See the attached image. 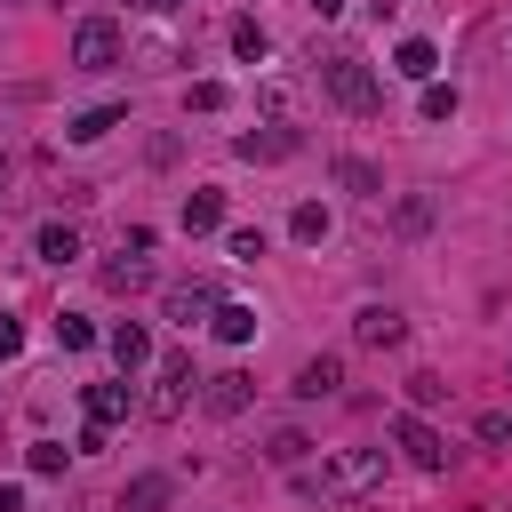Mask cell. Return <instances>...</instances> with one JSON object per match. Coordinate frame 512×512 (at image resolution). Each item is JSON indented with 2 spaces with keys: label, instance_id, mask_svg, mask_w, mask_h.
Segmentation results:
<instances>
[{
  "label": "cell",
  "instance_id": "836d02e7",
  "mask_svg": "<svg viewBox=\"0 0 512 512\" xmlns=\"http://www.w3.org/2000/svg\"><path fill=\"white\" fill-rule=\"evenodd\" d=\"M0 512H24V488H0Z\"/></svg>",
  "mask_w": 512,
  "mask_h": 512
},
{
  "label": "cell",
  "instance_id": "d6a6232c",
  "mask_svg": "<svg viewBox=\"0 0 512 512\" xmlns=\"http://www.w3.org/2000/svg\"><path fill=\"white\" fill-rule=\"evenodd\" d=\"M136 16H168V8H184V0H128Z\"/></svg>",
  "mask_w": 512,
  "mask_h": 512
},
{
  "label": "cell",
  "instance_id": "9c48e42d",
  "mask_svg": "<svg viewBox=\"0 0 512 512\" xmlns=\"http://www.w3.org/2000/svg\"><path fill=\"white\" fill-rule=\"evenodd\" d=\"M104 344H112V360H120V376H136V368L152 360V336H144L136 320H120V328H104Z\"/></svg>",
  "mask_w": 512,
  "mask_h": 512
},
{
  "label": "cell",
  "instance_id": "7a4b0ae2",
  "mask_svg": "<svg viewBox=\"0 0 512 512\" xmlns=\"http://www.w3.org/2000/svg\"><path fill=\"white\" fill-rule=\"evenodd\" d=\"M376 480H384V448H344V456H328V464H320L304 488L328 504V496H368Z\"/></svg>",
  "mask_w": 512,
  "mask_h": 512
},
{
  "label": "cell",
  "instance_id": "7402d4cb",
  "mask_svg": "<svg viewBox=\"0 0 512 512\" xmlns=\"http://www.w3.org/2000/svg\"><path fill=\"white\" fill-rule=\"evenodd\" d=\"M336 184H344V192H368V200H376V192H384V176H376V168H368V160H352V152H344V160H336Z\"/></svg>",
  "mask_w": 512,
  "mask_h": 512
},
{
  "label": "cell",
  "instance_id": "9a60e30c",
  "mask_svg": "<svg viewBox=\"0 0 512 512\" xmlns=\"http://www.w3.org/2000/svg\"><path fill=\"white\" fill-rule=\"evenodd\" d=\"M120 416H128V376H120V384H88V424L112 432Z\"/></svg>",
  "mask_w": 512,
  "mask_h": 512
},
{
  "label": "cell",
  "instance_id": "44dd1931",
  "mask_svg": "<svg viewBox=\"0 0 512 512\" xmlns=\"http://www.w3.org/2000/svg\"><path fill=\"white\" fill-rule=\"evenodd\" d=\"M264 456H272V464H288V472H296V464H304V456H312V440H304V432H296V424H280V432H272V440H264Z\"/></svg>",
  "mask_w": 512,
  "mask_h": 512
},
{
  "label": "cell",
  "instance_id": "603a6c76",
  "mask_svg": "<svg viewBox=\"0 0 512 512\" xmlns=\"http://www.w3.org/2000/svg\"><path fill=\"white\" fill-rule=\"evenodd\" d=\"M56 344H64V352H88V344H96V320H88V312H64V320H56Z\"/></svg>",
  "mask_w": 512,
  "mask_h": 512
},
{
  "label": "cell",
  "instance_id": "e575fe53",
  "mask_svg": "<svg viewBox=\"0 0 512 512\" xmlns=\"http://www.w3.org/2000/svg\"><path fill=\"white\" fill-rule=\"evenodd\" d=\"M304 8H312V16H336V8H344V0H304Z\"/></svg>",
  "mask_w": 512,
  "mask_h": 512
},
{
  "label": "cell",
  "instance_id": "f546056e",
  "mask_svg": "<svg viewBox=\"0 0 512 512\" xmlns=\"http://www.w3.org/2000/svg\"><path fill=\"white\" fill-rule=\"evenodd\" d=\"M480 440H488V448H512V416L488 408V416H480Z\"/></svg>",
  "mask_w": 512,
  "mask_h": 512
},
{
  "label": "cell",
  "instance_id": "30bf717a",
  "mask_svg": "<svg viewBox=\"0 0 512 512\" xmlns=\"http://www.w3.org/2000/svg\"><path fill=\"white\" fill-rule=\"evenodd\" d=\"M112 512H168V472H136Z\"/></svg>",
  "mask_w": 512,
  "mask_h": 512
},
{
  "label": "cell",
  "instance_id": "cb8c5ba5",
  "mask_svg": "<svg viewBox=\"0 0 512 512\" xmlns=\"http://www.w3.org/2000/svg\"><path fill=\"white\" fill-rule=\"evenodd\" d=\"M224 104H232L224 80H192V88H184V112H224Z\"/></svg>",
  "mask_w": 512,
  "mask_h": 512
},
{
  "label": "cell",
  "instance_id": "6da1fadb",
  "mask_svg": "<svg viewBox=\"0 0 512 512\" xmlns=\"http://www.w3.org/2000/svg\"><path fill=\"white\" fill-rule=\"evenodd\" d=\"M320 88H328L352 120H376V112H384V80H376L360 56H328V64H320Z\"/></svg>",
  "mask_w": 512,
  "mask_h": 512
},
{
  "label": "cell",
  "instance_id": "e0dca14e",
  "mask_svg": "<svg viewBox=\"0 0 512 512\" xmlns=\"http://www.w3.org/2000/svg\"><path fill=\"white\" fill-rule=\"evenodd\" d=\"M208 328H216V336H224V344H248V336H256V304H232V296H224V304H216V320H208Z\"/></svg>",
  "mask_w": 512,
  "mask_h": 512
},
{
  "label": "cell",
  "instance_id": "83f0119b",
  "mask_svg": "<svg viewBox=\"0 0 512 512\" xmlns=\"http://www.w3.org/2000/svg\"><path fill=\"white\" fill-rule=\"evenodd\" d=\"M232 256L256 264V256H264V224H232Z\"/></svg>",
  "mask_w": 512,
  "mask_h": 512
},
{
  "label": "cell",
  "instance_id": "f1b7e54d",
  "mask_svg": "<svg viewBox=\"0 0 512 512\" xmlns=\"http://www.w3.org/2000/svg\"><path fill=\"white\" fill-rule=\"evenodd\" d=\"M408 400H416V408H432V400H448V384H440L432 368H416V376H408Z\"/></svg>",
  "mask_w": 512,
  "mask_h": 512
},
{
  "label": "cell",
  "instance_id": "5b68a950",
  "mask_svg": "<svg viewBox=\"0 0 512 512\" xmlns=\"http://www.w3.org/2000/svg\"><path fill=\"white\" fill-rule=\"evenodd\" d=\"M392 448H400L408 464H424V472H440V464H448V440H440L416 408H408V416H392Z\"/></svg>",
  "mask_w": 512,
  "mask_h": 512
},
{
  "label": "cell",
  "instance_id": "ffe728a7",
  "mask_svg": "<svg viewBox=\"0 0 512 512\" xmlns=\"http://www.w3.org/2000/svg\"><path fill=\"white\" fill-rule=\"evenodd\" d=\"M232 56H248V64H264V56H272V32H264L256 16H240V24H232Z\"/></svg>",
  "mask_w": 512,
  "mask_h": 512
},
{
  "label": "cell",
  "instance_id": "484cf974",
  "mask_svg": "<svg viewBox=\"0 0 512 512\" xmlns=\"http://www.w3.org/2000/svg\"><path fill=\"white\" fill-rule=\"evenodd\" d=\"M104 288H120V296L144 288V256H112V264H104Z\"/></svg>",
  "mask_w": 512,
  "mask_h": 512
},
{
  "label": "cell",
  "instance_id": "8992f818",
  "mask_svg": "<svg viewBox=\"0 0 512 512\" xmlns=\"http://www.w3.org/2000/svg\"><path fill=\"white\" fill-rule=\"evenodd\" d=\"M216 304H224V296H216L208 280H176V288H168V320H176V328H200V320H216Z\"/></svg>",
  "mask_w": 512,
  "mask_h": 512
},
{
  "label": "cell",
  "instance_id": "d590c367",
  "mask_svg": "<svg viewBox=\"0 0 512 512\" xmlns=\"http://www.w3.org/2000/svg\"><path fill=\"white\" fill-rule=\"evenodd\" d=\"M0 192H8V160H0Z\"/></svg>",
  "mask_w": 512,
  "mask_h": 512
},
{
  "label": "cell",
  "instance_id": "d6986e66",
  "mask_svg": "<svg viewBox=\"0 0 512 512\" xmlns=\"http://www.w3.org/2000/svg\"><path fill=\"white\" fill-rule=\"evenodd\" d=\"M288 240L320 248V240H328V208H320V200H296V216H288Z\"/></svg>",
  "mask_w": 512,
  "mask_h": 512
},
{
  "label": "cell",
  "instance_id": "d4e9b609",
  "mask_svg": "<svg viewBox=\"0 0 512 512\" xmlns=\"http://www.w3.org/2000/svg\"><path fill=\"white\" fill-rule=\"evenodd\" d=\"M456 112H464V96L440 88V80H424V120H456Z\"/></svg>",
  "mask_w": 512,
  "mask_h": 512
},
{
  "label": "cell",
  "instance_id": "52a82bcc",
  "mask_svg": "<svg viewBox=\"0 0 512 512\" xmlns=\"http://www.w3.org/2000/svg\"><path fill=\"white\" fill-rule=\"evenodd\" d=\"M200 400H208V416H240V408L256 400V376H248V368H216Z\"/></svg>",
  "mask_w": 512,
  "mask_h": 512
},
{
  "label": "cell",
  "instance_id": "7c38bea8",
  "mask_svg": "<svg viewBox=\"0 0 512 512\" xmlns=\"http://www.w3.org/2000/svg\"><path fill=\"white\" fill-rule=\"evenodd\" d=\"M336 384H344V360H336V352H320V360L296 368V392H304V400H328Z\"/></svg>",
  "mask_w": 512,
  "mask_h": 512
},
{
  "label": "cell",
  "instance_id": "5bb4252c",
  "mask_svg": "<svg viewBox=\"0 0 512 512\" xmlns=\"http://www.w3.org/2000/svg\"><path fill=\"white\" fill-rule=\"evenodd\" d=\"M216 224H224V192H216V184L184 192V232H216Z\"/></svg>",
  "mask_w": 512,
  "mask_h": 512
},
{
  "label": "cell",
  "instance_id": "4fadbf2b",
  "mask_svg": "<svg viewBox=\"0 0 512 512\" xmlns=\"http://www.w3.org/2000/svg\"><path fill=\"white\" fill-rule=\"evenodd\" d=\"M392 72H400V80H432V72H440V48H432V40H400V48H392Z\"/></svg>",
  "mask_w": 512,
  "mask_h": 512
},
{
  "label": "cell",
  "instance_id": "4316f807",
  "mask_svg": "<svg viewBox=\"0 0 512 512\" xmlns=\"http://www.w3.org/2000/svg\"><path fill=\"white\" fill-rule=\"evenodd\" d=\"M24 464H32V472H64V464H72V448H64V440H32V448H24Z\"/></svg>",
  "mask_w": 512,
  "mask_h": 512
},
{
  "label": "cell",
  "instance_id": "277c9868",
  "mask_svg": "<svg viewBox=\"0 0 512 512\" xmlns=\"http://www.w3.org/2000/svg\"><path fill=\"white\" fill-rule=\"evenodd\" d=\"M192 384H200V376H192V352H168V360H160V376H152V392H144V416H160V424H168V416H184Z\"/></svg>",
  "mask_w": 512,
  "mask_h": 512
},
{
  "label": "cell",
  "instance_id": "4dcf8cb0",
  "mask_svg": "<svg viewBox=\"0 0 512 512\" xmlns=\"http://www.w3.org/2000/svg\"><path fill=\"white\" fill-rule=\"evenodd\" d=\"M16 352H24V320H16V312H0V360H16Z\"/></svg>",
  "mask_w": 512,
  "mask_h": 512
},
{
  "label": "cell",
  "instance_id": "ac0fdd59",
  "mask_svg": "<svg viewBox=\"0 0 512 512\" xmlns=\"http://www.w3.org/2000/svg\"><path fill=\"white\" fill-rule=\"evenodd\" d=\"M120 120H128V104H96V112H80V120H72V144H96V136H112Z\"/></svg>",
  "mask_w": 512,
  "mask_h": 512
},
{
  "label": "cell",
  "instance_id": "8fae6325",
  "mask_svg": "<svg viewBox=\"0 0 512 512\" xmlns=\"http://www.w3.org/2000/svg\"><path fill=\"white\" fill-rule=\"evenodd\" d=\"M232 152H240V160H280V152H296V128H280V120H272L264 136L248 128V136H232Z\"/></svg>",
  "mask_w": 512,
  "mask_h": 512
},
{
  "label": "cell",
  "instance_id": "2e32d148",
  "mask_svg": "<svg viewBox=\"0 0 512 512\" xmlns=\"http://www.w3.org/2000/svg\"><path fill=\"white\" fill-rule=\"evenodd\" d=\"M32 248H40V264H72V256H80V232H72V224H40Z\"/></svg>",
  "mask_w": 512,
  "mask_h": 512
},
{
  "label": "cell",
  "instance_id": "3957f363",
  "mask_svg": "<svg viewBox=\"0 0 512 512\" xmlns=\"http://www.w3.org/2000/svg\"><path fill=\"white\" fill-rule=\"evenodd\" d=\"M120 64V24L112 16H80L72 24V72H112Z\"/></svg>",
  "mask_w": 512,
  "mask_h": 512
},
{
  "label": "cell",
  "instance_id": "ba28073f",
  "mask_svg": "<svg viewBox=\"0 0 512 512\" xmlns=\"http://www.w3.org/2000/svg\"><path fill=\"white\" fill-rule=\"evenodd\" d=\"M352 336H360V344H368V352H392V344H400V336H408V320H400V312H392V304H368V312H360V320H352Z\"/></svg>",
  "mask_w": 512,
  "mask_h": 512
},
{
  "label": "cell",
  "instance_id": "1f68e13d",
  "mask_svg": "<svg viewBox=\"0 0 512 512\" xmlns=\"http://www.w3.org/2000/svg\"><path fill=\"white\" fill-rule=\"evenodd\" d=\"M432 224V200H400V232H424Z\"/></svg>",
  "mask_w": 512,
  "mask_h": 512
}]
</instances>
